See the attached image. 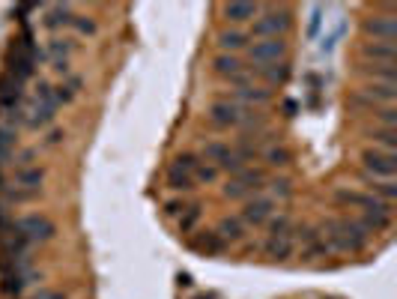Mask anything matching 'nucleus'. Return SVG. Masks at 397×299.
<instances>
[{"label":"nucleus","instance_id":"412c9836","mask_svg":"<svg viewBox=\"0 0 397 299\" xmlns=\"http://www.w3.org/2000/svg\"><path fill=\"white\" fill-rule=\"evenodd\" d=\"M215 234H218V239H222L224 246H227V242H242V239H245V225H242L239 216H224L222 221H218Z\"/></svg>","mask_w":397,"mask_h":299},{"label":"nucleus","instance_id":"6e6552de","mask_svg":"<svg viewBox=\"0 0 397 299\" xmlns=\"http://www.w3.org/2000/svg\"><path fill=\"white\" fill-rule=\"evenodd\" d=\"M275 213V201L266 195H257V197H248L245 207H242V225L245 228H263Z\"/></svg>","mask_w":397,"mask_h":299},{"label":"nucleus","instance_id":"f03ea898","mask_svg":"<svg viewBox=\"0 0 397 299\" xmlns=\"http://www.w3.org/2000/svg\"><path fill=\"white\" fill-rule=\"evenodd\" d=\"M293 25V9L287 6H263L260 15L251 21V42L254 39H284V33Z\"/></svg>","mask_w":397,"mask_h":299},{"label":"nucleus","instance_id":"dca6fc26","mask_svg":"<svg viewBox=\"0 0 397 299\" xmlns=\"http://www.w3.org/2000/svg\"><path fill=\"white\" fill-rule=\"evenodd\" d=\"M42 183H45V168H39V165H24L13 174V186H18V189L42 192Z\"/></svg>","mask_w":397,"mask_h":299},{"label":"nucleus","instance_id":"1a4fd4ad","mask_svg":"<svg viewBox=\"0 0 397 299\" xmlns=\"http://www.w3.org/2000/svg\"><path fill=\"white\" fill-rule=\"evenodd\" d=\"M287 54V42L284 39H254L248 46V60L254 66H266V63H278Z\"/></svg>","mask_w":397,"mask_h":299},{"label":"nucleus","instance_id":"39448f33","mask_svg":"<svg viewBox=\"0 0 397 299\" xmlns=\"http://www.w3.org/2000/svg\"><path fill=\"white\" fill-rule=\"evenodd\" d=\"M201 165V159L192 156V153H182L176 156L171 171H168V186L173 192H192L194 189V168Z\"/></svg>","mask_w":397,"mask_h":299},{"label":"nucleus","instance_id":"4468645a","mask_svg":"<svg viewBox=\"0 0 397 299\" xmlns=\"http://www.w3.org/2000/svg\"><path fill=\"white\" fill-rule=\"evenodd\" d=\"M212 72L218 75V78L233 81V78H239V75L248 72V66H245V60H242V57H236V54H215Z\"/></svg>","mask_w":397,"mask_h":299},{"label":"nucleus","instance_id":"c03bdc74","mask_svg":"<svg viewBox=\"0 0 397 299\" xmlns=\"http://www.w3.org/2000/svg\"><path fill=\"white\" fill-rule=\"evenodd\" d=\"M33 299H66V293L63 291H39Z\"/></svg>","mask_w":397,"mask_h":299},{"label":"nucleus","instance_id":"2eb2a0df","mask_svg":"<svg viewBox=\"0 0 397 299\" xmlns=\"http://www.w3.org/2000/svg\"><path fill=\"white\" fill-rule=\"evenodd\" d=\"M54 117H57V105L33 99V105H30L27 117H24V126H27V129H45V126L54 123Z\"/></svg>","mask_w":397,"mask_h":299},{"label":"nucleus","instance_id":"6ab92c4d","mask_svg":"<svg viewBox=\"0 0 397 299\" xmlns=\"http://www.w3.org/2000/svg\"><path fill=\"white\" fill-rule=\"evenodd\" d=\"M260 4H224L222 6V15L230 21V25H248L260 15Z\"/></svg>","mask_w":397,"mask_h":299},{"label":"nucleus","instance_id":"bb28decb","mask_svg":"<svg viewBox=\"0 0 397 299\" xmlns=\"http://www.w3.org/2000/svg\"><path fill=\"white\" fill-rule=\"evenodd\" d=\"M266 189H269L266 197H272V201H290V197H293V183L287 180V176H275V180H266Z\"/></svg>","mask_w":397,"mask_h":299},{"label":"nucleus","instance_id":"a19ab883","mask_svg":"<svg viewBox=\"0 0 397 299\" xmlns=\"http://www.w3.org/2000/svg\"><path fill=\"white\" fill-rule=\"evenodd\" d=\"M63 138H66V132H63V129H51L48 135H45V141H42V147H60Z\"/></svg>","mask_w":397,"mask_h":299},{"label":"nucleus","instance_id":"7ed1b4c3","mask_svg":"<svg viewBox=\"0 0 397 299\" xmlns=\"http://www.w3.org/2000/svg\"><path fill=\"white\" fill-rule=\"evenodd\" d=\"M15 230L27 246H45V242H51L54 234H57V225L42 213H30V216H21L15 221Z\"/></svg>","mask_w":397,"mask_h":299},{"label":"nucleus","instance_id":"9d476101","mask_svg":"<svg viewBox=\"0 0 397 299\" xmlns=\"http://www.w3.org/2000/svg\"><path fill=\"white\" fill-rule=\"evenodd\" d=\"M293 239L302 242V258H308V260L323 258V254L332 251L323 237V230H314V228H293Z\"/></svg>","mask_w":397,"mask_h":299},{"label":"nucleus","instance_id":"0eeeda50","mask_svg":"<svg viewBox=\"0 0 397 299\" xmlns=\"http://www.w3.org/2000/svg\"><path fill=\"white\" fill-rule=\"evenodd\" d=\"M361 225H365L368 234H377L391 225V204L380 201V197H368V204L361 207Z\"/></svg>","mask_w":397,"mask_h":299},{"label":"nucleus","instance_id":"72a5a7b5","mask_svg":"<svg viewBox=\"0 0 397 299\" xmlns=\"http://www.w3.org/2000/svg\"><path fill=\"white\" fill-rule=\"evenodd\" d=\"M15 132L13 129H3L0 126V168H3V165L13 159V147H15Z\"/></svg>","mask_w":397,"mask_h":299},{"label":"nucleus","instance_id":"9b49d317","mask_svg":"<svg viewBox=\"0 0 397 299\" xmlns=\"http://www.w3.org/2000/svg\"><path fill=\"white\" fill-rule=\"evenodd\" d=\"M361 27H365V33H368L370 39L394 42V36H397V18L391 13H385V15L373 13V15H368L365 21H361Z\"/></svg>","mask_w":397,"mask_h":299},{"label":"nucleus","instance_id":"4be33fe9","mask_svg":"<svg viewBox=\"0 0 397 299\" xmlns=\"http://www.w3.org/2000/svg\"><path fill=\"white\" fill-rule=\"evenodd\" d=\"M293 246H296L293 234H284V237H266V246H263V251H266L272 260H287V258L293 254Z\"/></svg>","mask_w":397,"mask_h":299},{"label":"nucleus","instance_id":"4c0bfd02","mask_svg":"<svg viewBox=\"0 0 397 299\" xmlns=\"http://www.w3.org/2000/svg\"><path fill=\"white\" fill-rule=\"evenodd\" d=\"M72 27L78 30V33H84V36H96V33H99V25H96L90 15H75L72 18Z\"/></svg>","mask_w":397,"mask_h":299},{"label":"nucleus","instance_id":"a211bd4d","mask_svg":"<svg viewBox=\"0 0 397 299\" xmlns=\"http://www.w3.org/2000/svg\"><path fill=\"white\" fill-rule=\"evenodd\" d=\"M215 42H218V48H222V54H236V51L251 46V36H248V30L233 27V30H222V33H218Z\"/></svg>","mask_w":397,"mask_h":299},{"label":"nucleus","instance_id":"c756f323","mask_svg":"<svg viewBox=\"0 0 397 299\" xmlns=\"http://www.w3.org/2000/svg\"><path fill=\"white\" fill-rule=\"evenodd\" d=\"M368 197H370V192H359V189H338L335 192V201L338 204H347V207H356V209L365 207Z\"/></svg>","mask_w":397,"mask_h":299},{"label":"nucleus","instance_id":"b1692460","mask_svg":"<svg viewBox=\"0 0 397 299\" xmlns=\"http://www.w3.org/2000/svg\"><path fill=\"white\" fill-rule=\"evenodd\" d=\"M75 48H78V42H75L72 36H54L48 42V51L54 54V60H69L75 54Z\"/></svg>","mask_w":397,"mask_h":299},{"label":"nucleus","instance_id":"c9c22d12","mask_svg":"<svg viewBox=\"0 0 397 299\" xmlns=\"http://www.w3.org/2000/svg\"><path fill=\"white\" fill-rule=\"evenodd\" d=\"M266 228H269V237L293 234V221H290V216H272V218L266 221Z\"/></svg>","mask_w":397,"mask_h":299},{"label":"nucleus","instance_id":"aec40b11","mask_svg":"<svg viewBox=\"0 0 397 299\" xmlns=\"http://www.w3.org/2000/svg\"><path fill=\"white\" fill-rule=\"evenodd\" d=\"M81 87H84L81 75H66V78L54 87V102H57V105H72L75 99H78Z\"/></svg>","mask_w":397,"mask_h":299},{"label":"nucleus","instance_id":"a878e982","mask_svg":"<svg viewBox=\"0 0 397 299\" xmlns=\"http://www.w3.org/2000/svg\"><path fill=\"white\" fill-rule=\"evenodd\" d=\"M230 153H233V150H230V144H224V141H206L203 144V159L212 162L215 168L230 156Z\"/></svg>","mask_w":397,"mask_h":299},{"label":"nucleus","instance_id":"f704fd0d","mask_svg":"<svg viewBox=\"0 0 397 299\" xmlns=\"http://www.w3.org/2000/svg\"><path fill=\"white\" fill-rule=\"evenodd\" d=\"M201 216H203V209L201 207H185V213L180 216V230H182V234H192V230L197 228V225H201Z\"/></svg>","mask_w":397,"mask_h":299},{"label":"nucleus","instance_id":"37998d69","mask_svg":"<svg viewBox=\"0 0 397 299\" xmlns=\"http://www.w3.org/2000/svg\"><path fill=\"white\" fill-rule=\"evenodd\" d=\"M164 213H168V216H182L185 204L182 201H168V204H164Z\"/></svg>","mask_w":397,"mask_h":299},{"label":"nucleus","instance_id":"f3484780","mask_svg":"<svg viewBox=\"0 0 397 299\" xmlns=\"http://www.w3.org/2000/svg\"><path fill=\"white\" fill-rule=\"evenodd\" d=\"M361 54H365L370 63H394L397 46L394 42H382V39H368L365 46H361Z\"/></svg>","mask_w":397,"mask_h":299},{"label":"nucleus","instance_id":"7c9ffc66","mask_svg":"<svg viewBox=\"0 0 397 299\" xmlns=\"http://www.w3.org/2000/svg\"><path fill=\"white\" fill-rule=\"evenodd\" d=\"M370 195L380 197L385 204H391L397 197V183L394 180H370Z\"/></svg>","mask_w":397,"mask_h":299},{"label":"nucleus","instance_id":"423d86ee","mask_svg":"<svg viewBox=\"0 0 397 299\" xmlns=\"http://www.w3.org/2000/svg\"><path fill=\"white\" fill-rule=\"evenodd\" d=\"M242 114H245V108H239L236 102H230V99H218V102L209 105L206 120L212 129L224 132V129H236L242 123Z\"/></svg>","mask_w":397,"mask_h":299},{"label":"nucleus","instance_id":"f257e3e1","mask_svg":"<svg viewBox=\"0 0 397 299\" xmlns=\"http://www.w3.org/2000/svg\"><path fill=\"white\" fill-rule=\"evenodd\" d=\"M323 237L329 242V249H338V251H361L368 246L370 234L365 230L359 218H332L323 225Z\"/></svg>","mask_w":397,"mask_h":299},{"label":"nucleus","instance_id":"ddd939ff","mask_svg":"<svg viewBox=\"0 0 397 299\" xmlns=\"http://www.w3.org/2000/svg\"><path fill=\"white\" fill-rule=\"evenodd\" d=\"M227 99H230V102H236L239 108H245V105H266L272 99V90H269V87H263V84H248V87H233Z\"/></svg>","mask_w":397,"mask_h":299},{"label":"nucleus","instance_id":"f8f14e48","mask_svg":"<svg viewBox=\"0 0 397 299\" xmlns=\"http://www.w3.org/2000/svg\"><path fill=\"white\" fill-rule=\"evenodd\" d=\"M251 78H260L263 87H275V84H287L290 81V63L278 60V63H266V66H248Z\"/></svg>","mask_w":397,"mask_h":299},{"label":"nucleus","instance_id":"c85d7f7f","mask_svg":"<svg viewBox=\"0 0 397 299\" xmlns=\"http://www.w3.org/2000/svg\"><path fill=\"white\" fill-rule=\"evenodd\" d=\"M72 6H51L48 9V15H45V25L48 27H72Z\"/></svg>","mask_w":397,"mask_h":299},{"label":"nucleus","instance_id":"ea45409f","mask_svg":"<svg viewBox=\"0 0 397 299\" xmlns=\"http://www.w3.org/2000/svg\"><path fill=\"white\" fill-rule=\"evenodd\" d=\"M377 120L382 123V129H394V123H397V111L385 105L382 111H377Z\"/></svg>","mask_w":397,"mask_h":299},{"label":"nucleus","instance_id":"79ce46f5","mask_svg":"<svg viewBox=\"0 0 397 299\" xmlns=\"http://www.w3.org/2000/svg\"><path fill=\"white\" fill-rule=\"evenodd\" d=\"M54 72L60 75V78H66V75H72V63L69 60H54V66H51Z\"/></svg>","mask_w":397,"mask_h":299},{"label":"nucleus","instance_id":"cd10ccee","mask_svg":"<svg viewBox=\"0 0 397 299\" xmlns=\"http://www.w3.org/2000/svg\"><path fill=\"white\" fill-rule=\"evenodd\" d=\"M263 162H266L269 168H287V165L293 162V153L287 147H281V144H275V147H269L263 153Z\"/></svg>","mask_w":397,"mask_h":299},{"label":"nucleus","instance_id":"58836bf2","mask_svg":"<svg viewBox=\"0 0 397 299\" xmlns=\"http://www.w3.org/2000/svg\"><path fill=\"white\" fill-rule=\"evenodd\" d=\"M222 192H224V197H233V201H245V197L251 195V192L245 189V186H242V183L236 180V176H233V180H230V183L224 186Z\"/></svg>","mask_w":397,"mask_h":299},{"label":"nucleus","instance_id":"473e14b6","mask_svg":"<svg viewBox=\"0 0 397 299\" xmlns=\"http://www.w3.org/2000/svg\"><path fill=\"white\" fill-rule=\"evenodd\" d=\"M194 249H197V251H206V254H218V251H224V242L218 239L215 230H206L203 237L194 239Z\"/></svg>","mask_w":397,"mask_h":299},{"label":"nucleus","instance_id":"393cba45","mask_svg":"<svg viewBox=\"0 0 397 299\" xmlns=\"http://www.w3.org/2000/svg\"><path fill=\"white\" fill-rule=\"evenodd\" d=\"M361 72L365 75H373V78H380V81H389V84H394V78H397V66L394 63H361Z\"/></svg>","mask_w":397,"mask_h":299},{"label":"nucleus","instance_id":"2f4dec72","mask_svg":"<svg viewBox=\"0 0 397 299\" xmlns=\"http://www.w3.org/2000/svg\"><path fill=\"white\" fill-rule=\"evenodd\" d=\"M370 141L377 144V150H385V153H394L397 147V135H394V129H373L370 132Z\"/></svg>","mask_w":397,"mask_h":299},{"label":"nucleus","instance_id":"5701e85b","mask_svg":"<svg viewBox=\"0 0 397 299\" xmlns=\"http://www.w3.org/2000/svg\"><path fill=\"white\" fill-rule=\"evenodd\" d=\"M361 93H365L368 99H373V102H382V105H391L394 96H397L394 84H389V81H373V84H368Z\"/></svg>","mask_w":397,"mask_h":299},{"label":"nucleus","instance_id":"20e7f679","mask_svg":"<svg viewBox=\"0 0 397 299\" xmlns=\"http://www.w3.org/2000/svg\"><path fill=\"white\" fill-rule=\"evenodd\" d=\"M361 168L370 174V180H394L397 174V156L385 150H365L361 153Z\"/></svg>","mask_w":397,"mask_h":299},{"label":"nucleus","instance_id":"e433bc0d","mask_svg":"<svg viewBox=\"0 0 397 299\" xmlns=\"http://www.w3.org/2000/svg\"><path fill=\"white\" fill-rule=\"evenodd\" d=\"M218 174H222V171H218L212 162H201V165L194 168V183H206V186H209V183L218 180Z\"/></svg>","mask_w":397,"mask_h":299}]
</instances>
